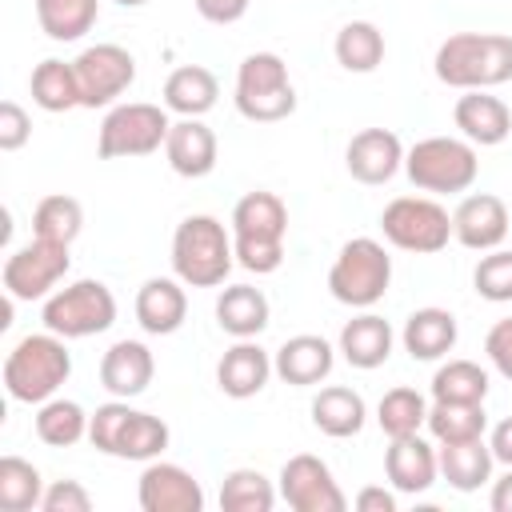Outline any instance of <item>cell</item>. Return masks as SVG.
Segmentation results:
<instances>
[{"instance_id": "d4e9b609", "label": "cell", "mask_w": 512, "mask_h": 512, "mask_svg": "<svg viewBox=\"0 0 512 512\" xmlns=\"http://www.w3.org/2000/svg\"><path fill=\"white\" fill-rule=\"evenodd\" d=\"M272 372H276V368H272V356H268L256 340H236V344L220 356V364H216V384H220L224 396L248 400V396H256V392H264V384H268Z\"/></svg>"}, {"instance_id": "4316f807", "label": "cell", "mask_w": 512, "mask_h": 512, "mask_svg": "<svg viewBox=\"0 0 512 512\" xmlns=\"http://www.w3.org/2000/svg\"><path fill=\"white\" fill-rule=\"evenodd\" d=\"M456 316L448 308H416L408 320H404V332H400V344L412 360H440L456 348Z\"/></svg>"}, {"instance_id": "b9f144b4", "label": "cell", "mask_w": 512, "mask_h": 512, "mask_svg": "<svg viewBox=\"0 0 512 512\" xmlns=\"http://www.w3.org/2000/svg\"><path fill=\"white\" fill-rule=\"evenodd\" d=\"M44 512H88L92 508V496L80 480H52L44 488V500H40Z\"/></svg>"}, {"instance_id": "bcb514c9", "label": "cell", "mask_w": 512, "mask_h": 512, "mask_svg": "<svg viewBox=\"0 0 512 512\" xmlns=\"http://www.w3.org/2000/svg\"><path fill=\"white\" fill-rule=\"evenodd\" d=\"M356 512H396V492H388V488H376V484H368V488H360L356 492Z\"/></svg>"}, {"instance_id": "8992f818", "label": "cell", "mask_w": 512, "mask_h": 512, "mask_svg": "<svg viewBox=\"0 0 512 512\" xmlns=\"http://www.w3.org/2000/svg\"><path fill=\"white\" fill-rule=\"evenodd\" d=\"M404 172L420 192L432 196L468 192L480 172L476 144L464 136H424L404 152Z\"/></svg>"}, {"instance_id": "9c48e42d", "label": "cell", "mask_w": 512, "mask_h": 512, "mask_svg": "<svg viewBox=\"0 0 512 512\" xmlns=\"http://www.w3.org/2000/svg\"><path fill=\"white\" fill-rule=\"evenodd\" d=\"M40 320L48 332H56L64 340L100 336L116 324V296L104 280H72L44 300Z\"/></svg>"}, {"instance_id": "ee69618b", "label": "cell", "mask_w": 512, "mask_h": 512, "mask_svg": "<svg viewBox=\"0 0 512 512\" xmlns=\"http://www.w3.org/2000/svg\"><path fill=\"white\" fill-rule=\"evenodd\" d=\"M484 356H488V364H492L504 380H512V316H504V320H496V324L488 328V336H484Z\"/></svg>"}, {"instance_id": "60d3db41", "label": "cell", "mask_w": 512, "mask_h": 512, "mask_svg": "<svg viewBox=\"0 0 512 512\" xmlns=\"http://www.w3.org/2000/svg\"><path fill=\"white\" fill-rule=\"evenodd\" d=\"M472 284L484 300L492 304H508L512 300V248H492L480 256L476 272H472Z\"/></svg>"}, {"instance_id": "7a4b0ae2", "label": "cell", "mask_w": 512, "mask_h": 512, "mask_svg": "<svg viewBox=\"0 0 512 512\" xmlns=\"http://www.w3.org/2000/svg\"><path fill=\"white\" fill-rule=\"evenodd\" d=\"M436 80L460 92L496 88L512 80V36L504 32H452L436 48Z\"/></svg>"}, {"instance_id": "7dc6e473", "label": "cell", "mask_w": 512, "mask_h": 512, "mask_svg": "<svg viewBox=\"0 0 512 512\" xmlns=\"http://www.w3.org/2000/svg\"><path fill=\"white\" fill-rule=\"evenodd\" d=\"M488 448H492L496 464L512 468V416H504V420L492 428V436H488Z\"/></svg>"}, {"instance_id": "d6986e66", "label": "cell", "mask_w": 512, "mask_h": 512, "mask_svg": "<svg viewBox=\"0 0 512 512\" xmlns=\"http://www.w3.org/2000/svg\"><path fill=\"white\" fill-rule=\"evenodd\" d=\"M216 132L200 120V116H180L172 120L168 128V140H164V156H168V168L184 180H200L216 168Z\"/></svg>"}, {"instance_id": "2e32d148", "label": "cell", "mask_w": 512, "mask_h": 512, "mask_svg": "<svg viewBox=\"0 0 512 512\" xmlns=\"http://www.w3.org/2000/svg\"><path fill=\"white\" fill-rule=\"evenodd\" d=\"M136 500L144 512H204L200 480L168 460H148L136 484Z\"/></svg>"}, {"instance_id": "7bdbcfd3", "label": "cell", "mask_w": 512, "mask_h": 512, "mask_svg": "<svg viewBox=\"0 0 512 512\" xmlns=\"http://www.w3.org/2000/svg\"><path fill=\"white\" fill-rule=\"evenodd\" d=\"M28 136H32V116L16 100H4L0 104V152H20Z\"/></svg>"}, {"instance_id": "277c9868", "label": "cell", "mask_w": 512, "mask_h": 512, "mask_svg": "<svg viewBox=\"0 0 512 512\" xmlns=\"http://www.w3.org/2000/svg\"><path fill=\"white\" fill-rule=\"evenodd\" d=\"M236 264V248H232V228H224L216 216L196 212L184 216L172 232V272L188 284V288H216L228 280Z\"/></svg>"}, {"instance_id": "44dd1931", "label": "cell", "mask_w": 512, "mask_h": 512, "mask_svg": "<svg viewBox=\"0 0 512 512\" xmlns=\"http://www.w3.org/2000/svg\"><path fill=\"white\" fill-rule=\"evenodd\" d=\"M332 364H336V348L324 340V336H312V332H300V336H288L276 356H272V368L284 384L292 388H312L320 380L332 376Z\"/></svg>"}, {"instance_id": "7402d4cb", "label": "cell", "mask_w": 512, "mask_h": 512, "mask_svg": "<svg viewBox=\"0 0 512 512\" xmlns=\"http://www.w3.org/2000/svg\"><path fill=\"white\" fill-rule=\"evenodd\" d=\"M188 316V296H184V280L180 276H152L140 284L136 292V324L148 336H172L180 332Z\"/></svg>"}, {"instance_id": "e575fe53", "label": "cell", "mask_w": 512, "mask_h": 512, "mask_svg": "<svg viewBox=\"0 0 512 512\" xmlns=\"http://www.w3.org/2000/svg\"><path fill=\"white\" fill-rule=\"evenodd\" d=\"M436 444H460V440H476L488 428V412L484 404H456V400H432L428 404V424Z\"/></svg>"}, {"instance_id": "5bb4252c", "label": "cell", "mask_w": 512, "mask_h": 512, "mask_svg": "<svg viewBox=\"0 0 512 512\" xmlns=\"http://www.w3.org/2000/svg\"><path fill=\"white\" fill-rule=\"evenodd\" d=\"M280 496L296 512H344L348 508V496L340 492L332 468L312 452H296V456L284 460Z\"/></svg>"}, {"instance_id": "52a82bcc", "label": "cell", "mask_w": 512, "mask_h": 512, "mask_svg": "<svg viewBox=\"0 0 512 512\" xmlns=\"http://www.w3.org/2000/svg\"><path fill=\"white\" fill-rule=\"evenodd\" d=\"M392 284V256L384 252L380 240L372 236H352L348 244H340L332 268H328V292L332 300L348 304V308H372L384 300Z\"/></svg>"}, {"instance_id": "cb8c5ba5", "label": "cell", "mask_w": 512, "mask_h": 512, "mask_svg": "<svg viewBox=\"0 0 512 512\" xmlns=\"http://www.w3.org/2000/svg\"><path fill=\"white\" fill-rule=\"evenodd\" d=\"M392 344H396L392 324H388L384 316H376V312H368V308H364L360 316H352V320L340 328L336 352H340L352 368L372 372V368H380V364L392 356Z\"/></svg>"}, {"instance_id": "1f68e13d", "label": "cell", "mask_w": 512, "mask_h": 512, "mask_svg": "<svg viewBox=\"0 0 512 512\" xmlns=\"http://www.w3.org/2000/svg\"><path fill=\"white\" fill-rule=\"evenodd\" d=\"M36 4V24L48 40H80L84 32H92L96 16H100V0H32Z\"/></svg>"}, {"instance_id": "f1b7e54d", "label": "cell", "mask_w": 512, "mask_h": 512, "mask_svg": "<svg viewBox=\"0 0 512 512\" xmlns=\"http://www.w3.org/2000/svg\"><path fill=\"white\" fill-rule=\"evenodd\" d=\"M368 420V404L356 388H344V384H328L312 396V424L332 436V440H348L364 428Z\"/></svg>"}, {"instance_id": "f6af8a7d", "label": "cell", "mask_w": 512, "mask_h": 512, "mask_svg": "<svg viewBox=\"0 0 512 512\" xmlns=\"http://www.w3.org/2000/svg\"><path fill=\"white\" fill-rule=\"evenodd\" d=\"M192 4H196V12H200L208 24H236V20L248 12L252 0H192Z\"/></svg>"}, {"instance_id": "8d00e7d4", "label": "cell", "mask_w": 512, "mask_h": 512, "mask_svg": "<svg viewBox=\"0 0 512 512\" xmlns=\"http://www.w3.org/2000/svg\"><path fill=\"white\" fill-rule=\"evenodd\" d=\"M376 424H380V432L388 440L412 436V432H420L428 424V400L416 388H404V384L400 388H388L380 396V404H376Z\"/></svg>"}, {"instance_id": "ba28073f", "label": "cell", "mask_w": 512, "mask_h": 512, "mask_svg": "<svg viewBox=\"0 0 512 512\" xmlns=\"http://www.w3.org/2000/svg\"><path fill=\"white\" fill-rule=\"evenodd\" d=\"M236 112L252 124H276L296 112V88L288 80V64L276 52H252L236 68Z\"/></svg>"}, {"instance_id": "e0dca14e", "label": "cell", "mask_w": 512, "mask_h": 512, "mask_svg": "<svg viewBox=\"0 0 512 512\" xmlns=\"http://www.w3.org/2000/svg\"><path fill=\"white\" fill-rule=\"evenodd\" d=\"M344 164L360 184H388L404 168V144L392 128H360L344 148Z\"/></svg>"}, {"instance_id": "ffe728a7", "label": "cell", "mask_w": 512, "mask_h": 512, "mask_svg": "<svg viewBox=\"0 0 512 512\" xmlns=\"http://www.w3.org/2000/svg\"><path fill=\"white\" fill-rule=\"evenodd\" d=\"M452 120H456L460 136L472 140L476 148H496V144H504L508 132H512V112H508V104H504L500 96H492L488 88L464 92V96L456 100V108H452Z\"/></svg>"}, {"instance_id": "74e56055", "label": "cell", "mask_w": 512, "mask_h": 512, "mask_svg": "<svg viewBox=\"0 0 512 512\" xmlns=\"http://www.w3.org/2000/svg\"><path fill=\"white\" fill-rule=\"evenodd\" d=\"M432 400H456V404H484L488 396V372L476 360H448L432 372Z\"/></svg>"}, {"instance_id": "3957f363", "label": "cell", "mask_w": 512, "mask_h": 512, "mask_svg": "<svg viewBox=\"0 0 512 512\" xmlns=\"http://www.w3.org/2000/svg\"><path fill=\"white\" fill-rule=\"evenodd\" d=\"M72 376V352L68 340L56 332H32L12 344L4 356V392L16 404H44L52 400L64 380Z\"/></svg>"}, {"instance_id": "ab89813d", "label": "cell", "mask_w": 512, "mask_h": 512, "mask_svg": "<svg viewBox=\"0 0 512 512\" xmlns=\"http://www.w3.org/2000/svg\"><path fill=\"white\" fill-rule=\"evenodd\" d=\"M276 488L260 468H232L220 484V508L224 512H272Z\"/></svg>"}, {"instance_id": "8fae6325", "label": "cell", "mask_w": 512, "mask_h": 512, "mask_svg": "<svg viewBox=\"0 0 512 512\" xmlns=\"http://www.w3.org/2000/svg\"><path fill=\"white\" fill-rule=\"evenodd\" d=\"M168 128H172V120H168V108H160V104H148V100L116 104V108H108V116L100 124L96 152H100V160L152 156L156 148H164Z\"/></svg>"}, {"instance_id": "6da1fadb", "label": "cell", "mask_w": 512, "mask_h": 512, "mask_svg": "<svg viewBox=\"0 0 512 512\" xmlns=\"http://www.w3.org/2000/svg\"><path fill=\"white\" fill-rule=\"evenodd\" d=\"M232 248H236V264L268 276L284 264V236H288V204L276 192H244L232 208Z\"/></svg>"}, {"instance_id": "d6a6232c", "label": "cell", "mask_w": 512, "mask_h": 512, "mask_svg": "<svg viewBox=\"0 0 512 512\" xmlns=\"http://www.w3.org/2000/svg\"><path fill=\"white\" fill-rule=\"evenodd\" d=\"M332 52L344 72H376L384 60V32L372 20H348L336 32Z\"/></svg>"}, {"instance_id": "9a60e30c", "label": "cell", "mask_w": 512, "mask_h": 512, "mask_svg": "<svg viewBox=\"0 0 512 512\" xmlns=\"http://www.w3.org/2000/svg\"><path fill=\"white\" fill-rule=\"evenodd\" d=\"M508 232H512V212L492 192H472L452 212V240L464 244L468 252H492L508 240Z\"/></svg>"}, {"instance_id": "603a6c76", "label": "cell", "mask_w": 512, "mask_h": 512, "mask_svg": "<svg viewBox=\"0 0 512 512\" xmlns=\"http://www.w3.org/2000/svg\"><path fill=\"white\" fill-rule=\"evenodd\" d=\"M152 376H156V360H152L144 340H116L100 356V384L120 400H132V396L148 392Z\"/></svg>"}, {"instance_id": "4fadbf2b", "label": "cell", "mask_w": 512, "mask_h": 512, "mask_svg": "<svg viewBox=\"0 0 512 512\" xmlns=\"http://www.w3.org/2000/svg\"><path fill=\"white\" fill-rule=\"evenodd\" d=\"M72 68L80 80V108H112L136 80V56L120 44H92Z\"/></svg>"}, {"instance_id": "7c38bea8", "label": "cell", "mask_w": 512, "mask_h": 512, "mask_svg": "<svg viewBox=\"0 0 512 512\" xmlns=\"http://www.w3.org/2000/svg\"><path fill=\"white\" fill-rule=\"evenodd\" d=\"M72 244H56V240H40L32 236L28 244H20L8 260H4V292L12 300H48L52 288L68 276Z\"/></svg>"}, {"instance_id": "83f0119b", "label": "cell", "mask_w": 512, "mask_h": 512, "mask_svg": "<svg viewBox=\"0 0 512 512\" xmlns=\"http://www.w3.org/2000/svg\"><path fill=\"white\" fill-rule=\"evenodd\" d=\"M220 100V80L204 64H180L164 80V108L176 116H204Z\"/></svg>"}, {"instance_id": "f546056e", "label": "cell", "mask_w": 512, "mask_h": 512, "mask_svg": "<svg viewBox=\"0 0 512 512\" xmlns=\"http://www.w3.org/2000/svg\"><path fill=\"white\" fill-rule=\"evenodd\" d=\"M436 456H440V476L456 488V492H476L480 484L492 480V448L484 436L476 440H460V444H436Z\"/></svg>"}, {"instance_id": "681fc988", "label": "cell", "mask_w": 512, "mask_h": 512, "mask_svg": "<svg viewBox=\"0 0 512 512\" xmlns=\"http://www.w3.org/2000/svg\"><path fill=\"white\" fill-rule=\"evenodd\" d=\"M120 8H140V4H148V0H116Z\"/></svg>"}, {"instance_id": "4dcf8cb0", "label": "cell", "mask_w": 512, "mask_h": 512, "mask_svg": "<svg viewBox=\"0 0 512 512\" xmlns=\"http://www.w3.org/2000/svg\"><path fill=\"white\" fill-rule=\"evenodd\" d=\"M28 88H32V104L44 108V112H72V108H80V80H76L72 60L68 64L56 60V56L40 60L32 68Z\"/></svg>"}, {"instance_id": "c3c4849f", "label": "cell", "mask_w": 512, "mask_h": 512, "mask_svg": "<svg viewBox=\"0 0 512 512\" xmlns=\"http://www.w3.org/2000/svg\"><path fill=\"white\" fill-rule=\"evenodd\" d=\"M488 504H492V512H512V468L492 484V492H488Z\"/></svg>"}, {"instance_id": "ac0fdd59", "label": "cell", "mask_w": 512, "mask_h": 512, "mask_svg": "<svg viewBox=\"0 0 512 512\" xmlns=\"http://www.w3.org/2000/svg\"><path fill=\"white\" fill-rule=\"evenodd\" d=\"M384 476H388V484H392L396 492L420 496V492H428V488L436 484V476H440V456H436V448H432L420 432L396 436V440L388 444V452H384Z\"/></svg>"}, {"instance_id": "484cf974", "label": "cell", "mask_w": 512, "mask_h": 512, "mask_svg": "<svg viewBox=\"0 0 512 512\" xmlns=\"http://www.w3.org/2000/svg\"><path fill=\"white\" fill-rule=\"evenodd\" d=\"M268 296L252 284H228L220 296H216V324L220 332H228L232 340H252L268 328Z\"/></svg>"}, {"instance_id": "30bf717a", "label": "cell", "mask_w": 512, "mask_h": 512, "mask_svg": "<svg viewBox=\"0 0 512 512\" xmlns=\"http://www.w3.org/2000/svg\"><path fill=\"white\" fill-rule=\"evenodd\" d=\"M380 232L392 248L432 256L452 240V216L432 196H396L380 212Z\"/></svg>"}, {"instance_id": "836d02e7", "label": "cell", "mask_w": 512, "mask_h": 512, "mask_svg": "<svg viewBox=\"0 0 512 512\" xmlns=\"http://www.w3.org/2000/svg\"><path fill=\"white\" fill-rule=\"evenodd\" d=\"M88 412L76 404V400H64V396H52L44 404H36V436L48 444V448H72L88 436Z\"/></svg>"}, {"instance_id": "5b68a950", "label": "cell", "mask_w": 512, "mask_h": 512, "mask_svg": "<svg viewBox=\"0 0 512 512\" xmlns=\"http://www.w3.org/2000/svg\"><path fill=\"white\" fill-rule=\"evenodd\" d=\"M88 440L96 452L116 456V460H160V452L168 448L172 432L160 416L132 408L128 400H108L92 412L88 420Z\"/></svg>"}, {"instance_id": "f35d334b", "label": "cell", "mask_w": 512, "mask_h": 512, "mask_svg": "<svg viewBox=\"0 0 512 512\" xmlns=\"http://www.w3.org/2000/svg\"><path fill=\"white\" fill-rule=\"evenodd\" d=\"M84 228V208L76 196H64V192H52L36 204L32 212V236L40 240H56V244H72Z\"/></svg>"}, {"instance_id": "d590c367", "label": "cell", "mask_w": 512, "mask_h": 512, "mask_svg": "<svg viewBox=\"0 0 512 512\" xmlns=\"http://www.w3.org/2000/svg\"><path fill=\"white\" fill-rule=\"evenodd\" d=\"M44 476L24 456H0V508L4 512H32L44 500Z\"/></svg>"}]
</instances>
